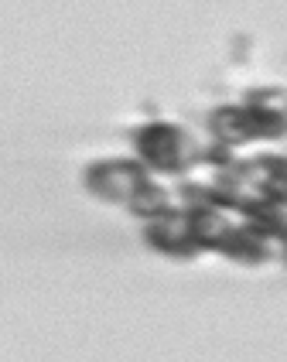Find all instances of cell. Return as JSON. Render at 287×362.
I'll return each instance as SVG.
<instances>
[{"mask_svg":"<svg viewBox=\"0 0 287 362\" xmlns=\"http://www.w3.org/2000/svg\"><path fill=\"white\" fill-rule=\"evenodd\" d=\"M205 130L212 141L226 147H243L260 141H284L287 137V86H260L250 89L243 103L216 106L205 117Z\"/></svg>","mask_w":287,"mask_h":362,"instance_id":"obj_1","label":"cell"},{"mask_svg":"<svg viewBox=\"0 0 287 362\" xmlns=\"http://www.w3.org/2000/svg\"><path fill=\"white\" fill-rule=\"evenodd\" d=\"M86 192L110 205H123L141 219H154L175 209V192L154 181V171L134 158H110L86 168Z\"/></svg>","mask_w":287,"mask_h":362,"instance_id":"obj_2","label":"cell"},{"mask_svg":"<svg viewBox=\"0 0 287 362\" xmlns=\"http://www.w3.org/2000/svg\"><path fill=\"white\" fill-rule=\"evenodd\" d=\"M130 141H134V151H137V161H144L154 175L178 178V175H188L192 168L202 164L205 144H199L178 123L168 120L141 123L130 134Z\"/></svg>","mask_w":287,"mask_h":362,"instance_id":"obj_3","label":"cell"},{"mask_svg":"<svg viewBox=\"0 0 287 362\" xmlns=\"http://www.w3.org/2000/svg\"><path fill=\"white\" fill-rule=\"evenodd\" d=\"M144 243L151 250H158L171 260H195L199 257V246L192 240V229H188V212L184 205H175L171 212L154 216L144 226Z\"/></svg>","mask_w":287,"mask_h":362,"instance_id":"obj_4","label":"cell"},{"mask_svg":"<svg viewBox=\"0 0 287 362\" xmlns=\"http://www.w3.org/2000/svg\"><path fill=\"white\" fill-rule=\"evenodd\" d=\"M284 260H287V236H284Z\"/></svg>","mask_w":287,"mask_h":362,"instance_id":"obj_5","label":"cell"}]
</instances>
